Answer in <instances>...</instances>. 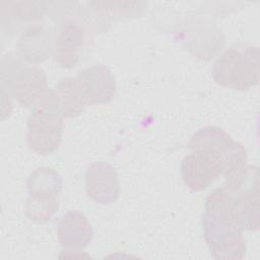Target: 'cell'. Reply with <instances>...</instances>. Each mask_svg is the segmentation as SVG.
Returning <instances> with one entry per match:
<instances>
[{
  "label": "cell",
  "mask_w": 260,
  "mask_h": 260,
  "mask_svg": "<svg viewBox=\"0 0 260 260\" xmlns=\"http://www.w3.org/2000/svg\"><path fill=\"white\" fill-rule=\"evenodd\" d=\"M205 211L223 218L243 231L259 230V173L237 190L225 186L210 192L205 200Z\"/></svg>",
  "instance_id": "obj_1"
},
{
  "label": "cell",
  "mask_w": 260,
  "mask_h": 260,
  "mask_svg": "<svg viewBox=\"0 0 260 260\" xmlns=\"http://www.w3.org/2000/svg\"><path fill=\"white\" fill-rule=\"evenodd\" d=\"M63 119L54 88H48L27 118L26 142L29 148L41 155L56 151L62 141Z\"/></svg>",
  "instance_id": "obj_2"
},
{
  "label": "cell",
  "mask_w": 260,
  "mask_h": 260,
  "mask_svg": "<svg viewBox=\"0 0 260 260\" xmlns=\"http://www.w3.org/2000/svg\"><path fill=\"white\" fill-rule=\"evenodd\" d=\"M0 75L3 90L25 108L35 106L48 90L45 72L24 63L16 53H8L2 58Z\"/></svg>",
  "instance_id": "obj_3"
},
{
  "label": "cell",
  "mask_w": 260,
  "mask_h": 260,
  "mask_svg": "<svg viewBox=\"0 0 260 260\" xmlns=\"http://www.w3.org/2000/svg\"><path fill=\"white\" fill-rule=\"evenodd\" d=\"M214 81L236 90H248L259 81V50L255 46L229 48L214 62Z\"/></svg>",
  "instance_id": "obj_4"
},
{
  "label": "cell",
  "mask_w": 260,
  "mask_h": 260,
  "mask_svg": "<svg viewBox=\"0 0 260 260\" xmlns=\"http://www.w3.org/2000/svg\"><path fill=\"white\" fill-rule=\"evenodd\" d=\"M203 237L215 259L237 260L246 255V241L243 230L234 223L208 212L202 215Z\"/></svg>",
  "instance_id": "obj_5"
},
{
  "label": "cell",
  "mask_w": 260,
  "mask_h": 260,
  "mask_svg": "<svg viewBox=\"0 0 260 260\" xmlns=\"http://www.w3.org/2000/svg\"><path fill=\"white\" fill-rule=\"evenodd\" d=\"M181 175L189 189L203 191L222 175L220 157L212 151L193 149L181 162Z\"/></svg>",
  "instance_id": "obj_6"
},
{
  "label": "cell",
  "mask_w": 260,
  "mask_h": 260,
  "mask_svg": "<svg viewBox=\"0 0 260 260\" xmlns=\"http://www.w3.org/2000/svg\"><path fill=\"white\" fill-rule=\"evenodd\" d=\"M86 31L77 20H62L54 32V60L64 68L75 67L79 60L81 50L85 45Z\"/></svg>",
  "instance_id": "obj_7"
},
{
  "label": "cell",
  "mask_w": 260,
  "mask_h": 260,
  "mask_svg": "<svg viewBox=\"0 0 260 260\" xmlns=\"http://www.w3.org/2000/svg\"><path fill=\"white\" fill-rule=\"evenodd\" d=\"M85 105L109 103L116 93V79L113 72L104 65H93L81 70L75 77Z\"/></svg>",
  "instance_id": "obj_8"
},
{
  "label": "cell",
  "mask_w": 260,
  "mask_h": 260,
  "mask_svg": "<svg viewBox=\"0 0 260 260\" xmlns=\"http://www.w3.org/2000/svg\"><path fill=\"white\" fill-rule=\"evenodd\" d=\"M85 189L88 197L96 203L115 202L120 195L117 170L106 161L91 164L85 171Z\"/></svg>",
  "instance_id": "obj_9"
},
{
  "label": "cell",
  "mask_w": 260,
  "mask_h": 260,
  "mask_svg": "<svg viewBox=\"0 0 260 260\" xmlns=\"http://www.w3.org/2000/svg\"><path fill=\"white\" fill-rule=\"evenodd\" d=\"M60 245L67 250L85 248L93 238V230L85 215L77 210L66 212L57 229Z\"/></svg>",
  "instance_id": "obj_10"
},
{
  "label": "cell",
  "mask_w": 260,
  "mask_h": 260,
  "mask_svg": "<svg viewBox=\"0 0 260 260\" xmlns=\"http://www.w3.org/2000/svg\"><path fill=\"white\" fill-rule=\"evenodd\" d=\"M16 48L21 58L31 63L43 62L53 54L54 32L39 25L29 26L19 37Z\"/></svg>",
  "instance_id": "obj_11"
},
{
  "label": "cell",
  "mask_w": 260,
  "mask_h": 260,
  "mask_svg": "<svg viewBox=\"0 0 260 260\" xmlns=\"http://www.w3.org/2000/svg\"><path fill=\"white\" fill-rule=\"evenodd\" d=\"M64 118L79 116L85 106L75 77L62 78L54 87Z\"/></svg>",
  "instance_id": "obj_12"
},
{
  "label": "cell",
  "mask_w": 260,
  "mask_h": 260,
  "mask_svg": "<svg viewBox=\"0 0 260 260\" xmlns=\"http://www.w3.org/2000/svg\"><path fill=\"white\" fill-rule=\"evenodd\" d=\"M234 141L223 129L216 126H206L197 130L190 138L188 147L212 151L220 155Z\"/></svg>",
  "instance_id": "obj_13"
},
{
  "label": "cell",
  "mask_w": 260,
  "mask_h": 260,
  "mask_svg": "<svg viewBox=\"0 0 260 260\" xmlns=\"http://www.w3.org/2000/svg\"><path fill=\"white\" fill-rule=\"evenodd\" d=\"M62 177L54 169L41 167L27 178L26 187L29 195L58 196L62 189Z\"/></svg>",
  "instance_id": "obj_14"
},
{
  "label": "cell",
  "mask_w": 260,
  "mask_h": 260,
  "mask_svg": "<svg viewBox=\"0 0 260 260\" xmlns=\"http://www.w3.org/2000/svg\"><path fill=\"white\" fill-rule=\"evenodd\" d=\"M8 6V31L11 27L17 24L34 22L42 19L47 7L45 2H5Z\"/></svg>",
  "instance_id": "obj_15"
},
{
  "label": "cell",
  "mask_w": 260,
  "mask_h": 260,
  "mask_svg": "<svg viewBox=\"0 0 260 260\" xmlns=\"http://www.w3.org/2000/svg\"><path fill=\"white\" fill-rule=\"evenodd\" d=\"M57 210V196L52 195H29L25 205V214L27 218L39 224L50 221Z\"/></svg>",
  "instance_id": "obj_16"
}]
</instances>
